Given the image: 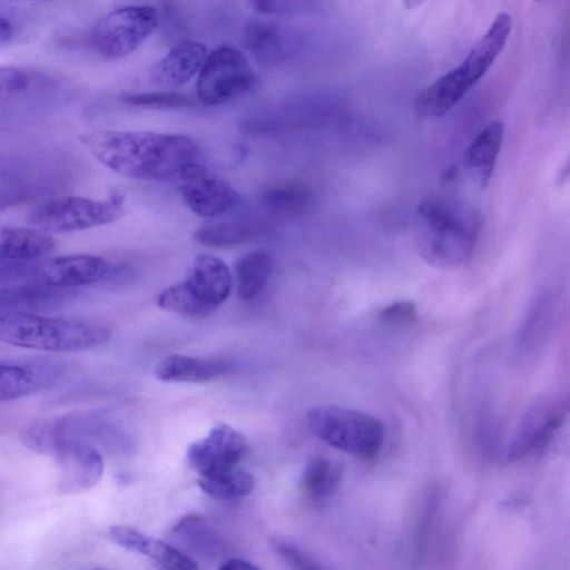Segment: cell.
<instances>
[{
    "label": "cell",
    "instance_id": "603a6c76",
    "mask_svg": "<svg viewBox=\"0 0 570 570\" xmlns=\"http://www.w3.org/2000/svg\"><path fill=\"white\" fill-rule=\"evenodd\" d=\"M259 227L257 219L238 218L205 225L194 233V238L208 247L235 246L252 238Z\"/></svg>",
    "mask_w": 570,
    "mask_h": 570
},
{
    "label": "cell",
    "instance_id": "83f0119b",
    "mask_svg": "<svg viewBox=\"0 0 570 570\" xmlns=\"http://www.w3.org/2000/svg\"><path fill=\"white\" fill-rule=\"evenodd\" d=\"M157 304L163 309L190 318H204L210 315L190 297L181 284L164 289L157 298Z\"/></svg>",
    "mask_w": 570,
    "mask_h": 570
},
{
    "label": "cell",
    "instance_id": "2e32d148",
    "mask_svg": "<svg viewBox=\"0 0 570 570\" xmlns=\"http://www.w3.org/2000/svg\"><path fill=\"white\" fill-rule=\"evenodd\" d=\"M108 537L119 547L150 559L168 570H195L198 566L175 547L127 525H112Z\"/></svg>",
    "mask_w": 570,
    "mask_h": 570
},
{
    "label": "cell",
    "instance_id": "4316f807",
    "mask_svg": "<svg viewBox=\"0 0 570 570\" xmlns=\"http://www.w3.org/2000/svg\"><path fill=\"white\" fill-rule=\"evenodd\" d=\"M264 206L281 216L298 215L309 203V193L298 185H285L269 188L262 195Z\"/></svg>",
    "mask_w": 570,
    "mask_h": 570
},
{
    "label": "cell",
    "instance_id": "cb8c5ba5",
    "mask_svg": "<svg viewBox=\"0 0 570 570\" xmlns=\"http://www.w3.org/2000/svg\"><path fill=\"white\" fill-rule=\"evenodd\" d=\"M235 272L238 296L242 299L255 298L271 277V256L264 252L247 253L237 261Z\"/></svg>",
    "mask_w": 570,
    "mask_h": 570
},
{
    "label": "cell",
    "instance_id": "74e56055",
    "mask_svg": "<svg viewBox=\"0 0 570 570\" xmlns=\"http://www.w3.org/2000/svg\"><path fill=\"white\" fill-rule=\"evenodd\" d=\"M2 207H3V204H2V200H1V198H0V208H2Z\"/></svg>",
    "mask_w": 570,
    "mask_h": 570
},
{
    "label": "cell",
    "instance_id": "8d00e7d4",
    "mask_svg": "<svg viewBox=\"0 0 570 570\" xmlns=\"http://www.w3.org/2000/svg\"><path fill=\"white\" fill-rule=\"evenodd\" d=\"M428 0H402L407 10H414L422 7Z\"/></svg>",
    "mask_w": 570,
    "mask_h": 570
},
{
    "label": "cell",
    "instance_id": "ffe728a7",
    "mask_svg": "<svg viewBox=\"0 0 570 570\" xmlns=\"http://www.w3.org/2000/svg\"><path fill=\"white\" fill-rule=\"evenodd\" d=\"M75 296L73 289L4 284L0 285V312H31L60 305Z\"/></svg>",
    "mask_w": 570,
    "mask_h": 570
},
{
    "label": "cell",
    "instance_id": "7402d4cb",
    "mask_svg": "<svg viewBox=\"0 0 570 570\" xmlns=\"http://www.w3.org/2000/svg\"><path fill=\"white\" fill-rule=\"evenodd\" d=\"M502 139V122L492 121L476 135L463 155L465 168L478 178L480 185H485L491 177Z\"/></svg>",
    "mask_w": 570,
    "mask_h": 570
},
{
    "label": "cell",
    "instance_id": "277c9868",
    "mask_svg": "<svg viewBox=\"0 0 570 570\" xmlns=\"http://www.w3.org/2000/svg\"><path fill=\"white\" fill-rule=\"evenodd\" d=\"M313 433L328 445L356 455L372 458L382 448L384 426L374 416L335 405H321L307 413Z\"/></svg>",
    "mask_w": 570,
    "mask_h": 570
},
{
    "label": "cell",
    "instance_id": "d4e9b609",
    "mask_svg": "<svg viewBox=\"0 0 570 570\" xmlns=\"http://www.w3.org/2000/svg\"><path fill=\"white\" fill-rule=\"evenodd\" d=\"M199 488L208 495L233 500L248 495L255 485L254 476L240 466L222 472L199 475Z\"/></svg>",
    "mask_w": 570,
    "mask_h": 570
},
{
    "label": "cell",
    "instance_id": "f1b7e54d",
    "mask_svg": "<svg viewBox=\"0 0 570 570\" xmlns=\"http://www.w3.org/2000/svg\"><path fill=\"white\" fill-rule=\"evenodd\" d=\"M121 99L128 105L150 108H187L195 105L191 97L177 91L127 94Z\"/></svg>",
    "mask_w": 570,
    "mask_h": 570
},
{
    "label": "cell",
    "instance_id": "1f68e13d",
    "mask_svg": "<svg viewBox=\"0 0 570 570\" xmlns=\"http://www.w3.org/2000/svg\"><path fill=\"white\" fill-rule=\"evenodd\" d=\"M417 316L415 305L409 301L395 302L382 308L379 317L387 324H405L414 321Z\"/></svg>",
    "mask_w": 570,
    "mask_h": 570
},
{
    "label": "cell",
    "instance_id": "e575fe53",
    "mask_svg": "<svg viewBox=\"0 0 570 570\" xmlns=\"http://www.w3.org/2000/svg\"><path fill=\"white\" fill-rule=\"evenodd\" d=\"M13 35V26L4 16L0 14V42L8 41Z\"/></svg>",
    "mask_w": 570,
    "mask_h": 570
},
{
    "label": "cell",
    "instance_id": "3957f363",
    "mask_svg": "<svg viewBox=\"0 0 570 570\" xmlns=\"http://www.w3.org/2000/svg\"><path fill=\"white\" fill-rule=\"evenodd\" d=\"M110 331L96 322L0 312V342L49 352H79L107 343Z\"/></svg>",
    "mask_w": 570,
    "mask_h": 570
},
{
    "label": "cell",
    "instance_id": "d590c367",
    "mask_svg": "<svg viewBox=\"0 0 570 570\" xmlns=\"http://www.w3.org/2000/svg\"><path fill=\"white\" fill-rule=\"evenodd\" d=\"M16 263H1L0 262V284H2L7 276L9 275L12 266L14 265Z\"/></svg>",
    "mask_w": 570,
    "mask_h": 570
},
{
    "label": "cell",
    "instance_id": "6da1fadb",
    "mask_svg": "<svg viewBox=\"0 0 570 570\" xmlns=\"http://www.w3.org/2000/svg\"><path fill=\"white\" fill-rule=\"evenodd\" d=\"M79 139L107 168L140 180L174 179L198 154L196 142L179 134L95 130Z\"/></svg>",
    "mask_w": 570,
    "mask_h": 570
},
{
    "label": "cell",
    "instance_id": "836d02e7",
    "mask_svg": "<svg viewBox=\"0 0 570 570\" xmlns=\"http://www.w3.org/2000/svg\"><path fill=\"white\" fill-rule=\"evenodd\" d=\"M222 570H254L258 569L254 563L243 559H228L219 566Z\"/></svg>",
    "mask_w": 570,
    "mask_h": 570
},
{
    "label": "cell",
    "instance_id": "7a4b0ae2",
    "mask_svg": "<svg viewBox=\"0 0 570 570\" xmlns=\"http://www.w3.org/2000/svg\"><path fill=\"white\" fill-rule=\"evenodd\" d=\"M479 230L473 213L439 197L416 209L415 246L422 258L439 268H458L470 262Z\"/></svg>",
    "mask_w": 570,
    "mask_h": 570
},
{
    "label": "cell",
    "instance_id": "7c38bea8",
    "mask_svg": "<svg viewBox=\"0 0 570 570\" xmlns=\"http://www.w3.org/2000/svg\"><path fill=\"white\" fill-rule=\"evenodd\" d=\"M242 43L257 62L273 68L294 57L298 48V35L287 24L254 18L243 27Z\"/></svg>",
    "mask_w": 570,
    "mask_h": 570
},
{
    "label": "cell",
    "instance_id": "e0dca14e",
    "mask_svg": "<svg viewBox=\"0 0 570 570\" xmlns=\"http://www.w3.org/2000/svg\"><path fill=\"white\" fill-rule=\"evenodd\" d=\"M206 56L205 45L191 40L180 41L156 62L150 79L160 87L183 86L199 72Z\"/></svg>",
    "mask_w": 570,
    "mask_h": 570
},
{
    "label": "cell",
    "instance_id": "f546056e",
    "mask_svg": "<svg viewBox=\"0 0 570 570\" xmlns=\"http://www.w3.org/2000/svg\"><path fill=\"white\" fill-rule=\"evenodd\" d=\"M258 12L271 17H295L313 9L315 0H248Z\"/></svg>",
    "mask_w": 570,
    "mask_h": 570
},
{
    "label": "cell",
    "instance_id": "8992f818",
    "mask_svg": "<svg viewBox=\"0 0 570 570\" xmlns=\"http://www.w3.org/2000/svg\"><path fill=\"white\" fill-rule=\"evenodd\" d=\"M108 262L96 255L73 254L18 263L4 284H32L75 289L106 278ZM3 284V285H4Z\"/></svg>",
    "mask_w": 570,
    "mask_h": 570
},
{
    "label": "cell",
    "instance_id": "52a82bcc",
    "mask_svg": "<svg viewBox=\"0 0 570 570\" xmlns=\"http://www.w3.org/2000/svg\"><path fill=\"white\" fill-rule=\"evenodd\" d=\"M257 80L243 52L220 46L207 53L198 72L196 95L204 105H223L250 91Z\"/></svg>",
    "mask_w": 570,
    "mask_h": 570
},
{
    "label": "cell",
    "instance_id": "5b68a950",
    "mask_svg": "<svg viewBox=\"0 0 570 570\" xmlns=\"http://www.w3.org/2000/svg\"><path fill=\"white\" fill-rule=\"evenodd\" d=\"M118 198L97 200L78 196L47 199L33 207L28 222L47 234H67L109 224L122 216Z\"/></svg>",
    "mask_w": 570,
    "mask_h": 570
},
{
    "label": "cell",
    "instance_id": "9c48e42d",
    "mask_svg": "<svg viewBox=\"0 0 570 570\" xmlns=\"http://www.w3.org/2000/svg\"><path fill=\"white\" fill-rule=\"evenodd\" d=\"M188 208L202 217H216L235 208L240 197L218 174L204 165H185L174 177Z\"/></svg>",
    "mask_w": 570,
    "mask_h": 570
},
{
    "label": "cell",
    "instance_id": "30bf717a",
    "mask_svg": "<svg viewBox=\"0 0 570 570\" xmlns=\"http://www.w3.org/2000/svg\"><path fill=\"white\" fill-rule=\"evenodd\" d=\"M52 455L57 465L58 490L75 494L92 489L101 479L104 460L99 449L83 440H65Z\"/></svg>",
    "mask_w": 570,
    "mask_h": 570
},
{
    "label": "cell",
    "instance_id": "d6986e66",
    "mask_svg": "<svg viewBox=\"0 0 570 570\" xmlns=\"http://www.w3.org/2000/svg\"><path fill=\"white\" fill-rule=\"evenodd\" d=\"M229 367L226 362L220 360L171 354L157 364L155 374L157 379L165 382L204 383L225 375Z\"/></svg>",
    "mask_w": 570,
    "mask_h": 570
},
{
    "label": "cell",
    "instance_id": "4fadbf2b",
    "mask_svg": "<svg viewBox=\"0 0 570 570\" xmlns=\"http://www.w3.org/2000/svg\"><path fill=\"white\" fill-rule=\"evenodd\" d=\"M181 285L195 302L212 314L229 296L232 274L219 257L198 255Z\"/></svg>",
    "mask_w": 570,
    "mask_h": 570
},
{
    "label": "cell",
    "instance_id": "d6a6232c",
    "mask_svg": "<svg viewBox=\"0 0 570 570\" xmlns=\"http://www.w3.org/2000/svg\"><path fill=\"white\" fill-rule=\"evenodd\" d=\"M275 550L277 553L293 568L296 569H318L320 564L315 562L305 551L301 548L284 541L275 542Z\"/></svg>",
    "mask_w": 570,
    "mask_h": 570
},
{
    "label": "cell",
    "instance_id": "44dd1931",
    "mask_svg": "<svg viewBox=\"0 0 570 570\" xmlns=\"http://www.w3.org/2000/svg\"><path fill=\"white\" fill-rule=\"evenodd\" d=\"M57 370L47 364L22 366L0 363V402L29 395L55 381Z\"/></svg>",
    "mask_w": 570,
    "mask_h": 570
},
{
    "label": "cell",
    "instance_id": "484cf974",
    "mask_svg": "<svg viewBox=\"0 0 570 570\" xmlns=\"http://www.w3.org/2000/svg\"><path fill=\"white\" fill-rule=\"evenodd\" d=\"M341 475L340 464L327 459L314 458L306 463L303 470L301 488L312 495H327L336 489Z\"/></svg>",
    "mask_w": 570,
    "mask_h": 570
},
{
    "label": "cell",
    "instance_id": "9a60e30c",
    "mask_svg": "<svg viewBox=\"0 0 570 570\" xmlns=\"http://www.w3.org/2000/svg\"><path fill=\"white\" fill-rule=\"evenodd\" d=\"M512 29V18L507 11L499 12L488 30L472 46L463 61L455 67L472 86L487 73L505 47Z\"/></svg>",
    "mask_w": 570,
    "mask_h": 570
},
{
    "label": "cell",
    "instance_id": "5bb4252c",
    "mask_svg": "<svg viewBox=\"0 0 570 570\" xmlns=\"http://www.w3.org/2000/svg\"><path fill=\"white\" fill-rule=\"evenodd\" d=\"M567 400H549L534 406L523 420L521 429L508 452L510 460L543 448L568 415Z\"/></svg>",
    "mask_w": 570,
    "mask_h": 570
},
{
    "label": "cell",
    "instance_id": "ac0fdd59",
    "mask_svg": "<svg viewBox=\"0 0 570 570\" xmlns=\"http://www.w3.org/2000/svg\"><path fill=\"white\" fill-rule=\"evenodd\" d=\"M55 249L49 234L33 227H0V262L26 263L47 257Z\"/></svg>",
    "mask_w": 570,
    "mask_h": 570
},
{
    "label": "cell",
    "instance_id": "4dcf8cb0",
    "mask_svg": "<svg viewBox=\"0 0 570 570\" xmlns=\"http://www.w3.org/2000/svg\"><path fill=\"white\" fill-rule=\"evenodd\" d=\"M33 76L26 69L0 66V100L19 96L30 89Z\"/></svg>",
    "mask_w": 570,
    "mask_h": 570
},
{
    "label": "cell",
    "instance_id": "f35d334b",
    "mask_svg": "<svg viewBox=\"0 0 570 570\" xmlns=\"http://www.w3.org/2000/svg\"><path fill=\"white\" fill-rule=\"evenodd\" d=\"M535 1H540V0H535Z\"/></svg>",
    "mask_w": 570,
    "mask_h": 570
},
{
    "label": "cell",
    "instance_id": "8fae6325",
    "mask_svg": "<svg viewBox=\"0 0 570 570\" xmlns=\"http://www.w3.org/2000/svg\"><path fill=\"white\" fill-rule=\"evenodd\" d=\"M248 453L242 433L227 424L215 425L208 434L187 449V462L199 475L222 472L239 466Z\"/></svg>",
    "mask_w": 570,
    "mask_h": 570
},
{
    "label": "cell",
    "instance_id": "ba28073f",
    "mask_svg": "<svg viewBox=\"0 0 570 570\" xmlns=\"http://www.w3.org/2000/svg\"><path fill=\"white\" fill-rule=\"evenodd\" d=\"M157 24L158 13L155 8L121 7L106 13L95 23L90 41L102 57L121 59L145 42Z\"/></svg>",
    "mask_w": 570,
    "mask_h": 570
}]
</instances>
